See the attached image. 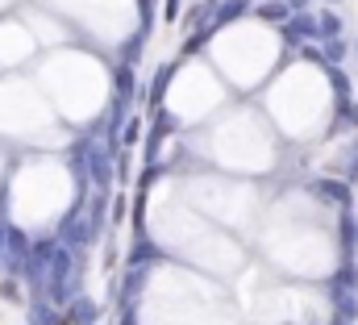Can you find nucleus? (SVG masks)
I'll use <instances>...</instances> for the list:
<instances>
[{
    "label": "nucleus",
    "mask_w": 358,
    "mask_h": 325,
    "mask_svg": "<svg viewBox=\"0 0 358 325\" xmlns=\"http://www.w3.org/2000/svg\"><path fill=\"white\" fill-rule=\"evenodd\" d=\"M279 38H284V46H300V33L292 25H279Z\"/></svg>",
    "instance_id": "4be33fe9"
},
{
    "label": "nucleus",
    "mask_w": 358,
    "mask_h": 325,
    "mask_svg": "<svg viewBox=\"0 0 358 325\" xmlns=\"http://www.w3.org/2000/svg\"><path fill=\"white\" fill-rule=\"evenodd\" d=\"M113 154H117V146H108V142H92V163H88V175H92V184L100 188V192H108L113 188Z\"/></svg>",
    "instance_id": "20e7f679"
},
{
    "label": "nucleus",
    "mask_w": 358,
    "mask_h": 325,
    "mask_svg": "<svg viewBox=\"0 0 358 325\" xmlns=\"http://www.w3.org/2000/svg\"><path fill=\"white\" fill-rule=\"evenodd\" d=\"M17 292H21L17 280H4V284H0V296H4V301H17Z\"/></svg>",
    "instance_id": "b1692460"
},
{
    "label": "nucleus",
    "mask_w": 358,
    "mask_h": 325,
    "mask_svg": "<svg viewBox=\"0 0 358 325\" xmlns=\"http://www.w3.org/2000/svg\"><path fill=\"white\" fill-rule=\"evenodd\" d=\"M329 84H334V92H338V96H346V100H350V79H346V71L329 67Z\"/></svg>",
    "instance_id": "a211bd4d"
},
{
    "label": "nucleus",
    "mask_w": 358,
    "mask_h": 325,
    "mask_svg": "<svg viewBox=\"0 0 358 325\" xmlns=\"http://www.w3.org/2000/svg\"><path fill=\"white\" fill-rule=\"evenodd\" d=\"M288 25H292V29L300 33V42H304V38H309V42H317V38H321V21H317L313 13H296V17H292Z\"/></svg>",
    "instance_id": "9b49d317"
},
{
    "label": "nucleus",
    "mask_w": 358,
    "mask_h": 325,
    "mask_svg": "<svg viewBox=\"0 0 358 325\" xmlns=\"http://www.w3.org/2000/svg\"><path fill=\"white\" fill-rule=\"evenodd\" d=\"M29 255H33V242H29V234H25L21 225H8V242H4V259H8V267L25 276V267H29Z\"/></svg>",
    "instance_id": "39448f33"
},
{
    "label": "nucleus",
    "mask_w": 358,
    "mask_h": 325,
    "mask_svg": "<svg viewBox=\"0 0 358 325\" xmlns=\"http://www.w3.org/2000/svg\"><path fill=\"white\" fill-rule=\"evenodd\" d=\"M346 46H350L346 38H329V42L321 46V50H325V63H329V67H338V63H346Z\"/></svg>",
    "instance_id": "4468645a"
},
{
    "label": "nucleus",
    "mask_w": 358,
    "mask_h": 325,
    "mask_svg": "<svg viewBox=\"0 0 358 325\" xmlns=\"http://www.w3.org/2000/svg\"><path fill=\"white\" fill-rule=\"evenodd\" d=\"M346 117H350V125H358V104H350V113H346Z\"/></svg>",
    "instance_id": "cd10ccee"
},
{
    "label": "nucleus",
    "mask_w": 358,
    "mask_h": 325,
    "mask_svg": "<svg viewBox=\"0 0 358 325\" xmlns=\"http://www.w3.org/2000/svg\"><path fill=\"white\" fill-rule=\"evenodd\" d=\"M334 325H355L350 317H342V313H334Z\"/></svg>",
    "instance_id": "c85d7f7f"
},
{
    "label": "nucleus",
    "mask_w": 358,
    "mask_h": 325,
    "mask_svg": "<svg viewBox=\"0 0 358 325\" xmlns=\"http://www.w3.org/2000/svg\"><path fill=\"white\" fill-rule=\"evenodd\" d=\"M138 54H142V33H138V38H129V46H125V63L133 67V63H138Z\"/></svg>",
    "instance_id": "412c9836"
},
{
    "label": "nucleus",
    "mask_w": 358,
    "mask_h": 325,
    "mask_svg": "<svg viewBox=\"0 0 358 325\" xmlns=\"http://www.w3.org/2000/svg\"><path fill=\"white\" fill-rule=\"evenodd\" d=\"M121 142H125V146H138V121H129V125H125V134H121Z\"/></svg>",
    "instance_id": "5701e85b"
},
{
    "label": "nucleus",
    "mask_w": 358,
    "mask_h": 325,
    "mask_svg": "<svg viewBox=\"0 0 358 325\" xmlns=\"http://www.w3.org/2000/svg\"><path fill=\"white\" fill-rule=\"evenodd\" d=\"M338 246H342L346 263H355V251H358V217L355 213H342V221H338Z\"/></svg>",
    "instance_id": "423d86ee"
},
{
    "label": "nucleus",
    "mask_w": 358,
    "mask_h": 325,
    "mask_svg": "<svg viewBox=\"0 0 358 325\" xmlns=\"http://www.w3.org/2000/svg\"><path fill=\"white\" fill-rule=\"evenodd\" d=\"M113 84H117V96H121V100H129V96H133V88H138V84H133V67H129V63H121V67L113 71Z\"/></svg>",
    "instance_id": "f8f14e48"
},
{
    "label": "nucleus",
    "mask_w": 358,
    "mask_h": 325,
    "mask_svg": "<svg viewBox=\"0 0 358 325\" xmlns=\"http://www.w3.org/2000/svg\"><path fill=\"white\" fill-rule=\"evenodd\" d=\"M254 13H259L263 21H271V25H288V21L296 17L288 0H263V4H254Z\"/></svg>",
    "instance_id": "0eeeda50"
},
{
    "label": "nucleus",
    "mask_w": 358,
    "mask_h": 325,
    "mask_svg": "<svg viewBox=\"0 0 358 325\" xmlns=\"http://www.w3.org/2000/svg\"><path fill=\"white\" fill-rule=\"evenodd\" d=\"M104 209H108V192H96V200L88 205V221H92L96 234H100V225H104Z\"/></svg>",
    "instance_id": "2eb2a0df"
},
{
    "label": "nucleus",
    "mask_w": 358,
    "mask_h": 325,
    "mask_svg": "<svg viewBox=\"0 0 358 325\" xmlns=\"http://www.w3.org/2000/svg\"><path fill=\"white\" fill-rule=\"evenodd\" d=\"M171 75H175V67H171V63H167V67H158V75H154V92H150V100H154V104H158V96L167 92V84H171Z\"/></svg>",
    "instance_id": "f3484780"
},
{
    "label": "nucleus",
    "mask_w": 358,
    "mask_h": 325,
    "mask_svg": "<svg viewBox=\"0 0 358 325\" xmlns=\"http://www.w3.org/2000/svg\"><path fill=\"white\" fill-rule=\"evenodd\" d=\"M304 58H309V63H325V50H317V46H304Z\"/></svg>",
    "instance_id": "a878e982"
},
{
    "label": "nucleus",
    "mask_w": 358,
    "mask_h": 325,
    "mask_svg": "<svg viewBox=\"0 0 358 325\" xmlns=\"http://www.w3.org/2000/svg\"><path fill=\"white\" fill-rule=\"evenodd\" d=\"M309 192H313L317 200H325V205L342 209V213H355V192H350V180L321 175V180H313V184H309Z\"/></svg>",
    "instance_id": "7ed1b4c3"
},
{
    "label": "nucleus",
    "mask_w": 358,
    "mask_h": 325,
    "mask_svg": "<svg viewBox=\"0 0 358 325\" xmlns=\"http://www.w3.org/2000/svg\"><path fill=\"white\" fill-rule=\"evenodd\" d=\"M292 4V13H309V0H288Z\"/></svg>",
    "instance_id": "bb28decb"
},
{
    "label": "nucleus",
    "mask_w": 358,
    "mask_h": 325,
    "mask_svg": "<svg viewBox=\"0 0 358 325\" xmlns=\"http://www.w3.org/2000/svg\"><path fill=\"white\" fill-rule=\"evenodd\" d=\"M158 175H163V167H158V163H150V167H146V171H142V175H138V188H142V192H146V188H150V184H154V180H158Z\"/></svg>",
    "instance_id": "aec40b11"
},
{
    "label": "nucleus",
    "mask_w": 358,
    "mask_h": 325,
    "mask_svg": "<svg viewBox=\"0 0 358 325\" xmlns=\"http://www.w3.org/2000/svg\"><path fill=\"white\" fill-rule=\"evenodd\" d=\"M92 238H96V230H92V221H88V209H71V213L63 217V225H58V242L79 255L83 246H92Z\"/></svg>",
    "instance_id": "f03ea898"
},
{
    "label": "nucleus",
    "mask_w": 358,
    "mask_h": 325,
    "mask_svg": "<svg viewBox=\"0 0 358 325\" xmlns=\"http://www.w3.org/2000/svg\"><path fill=\"white\" fill-rule=\"evenodd\" d=\"M100 317V305L96 301H88V296H75L71 301V325H96Z\"/></svg>",
    "instance_id": "6e6552de"
},
{
    "label": "nucleus",
    "mask_w": 358,
    "mask_h": 325,
    "mask_svg": "<svg viewBox=\"0 0 358 325\" xmlns=\"http://www.w3.org/2000/svg\"><path fill=\"white\" fill-rule=\"evenodd\" d=\"M358 288V263H342L334 276V292H355Z\"/></svg>",
    "instance_id": "ddd939ff"
},
{
    "label": "nucleus",
    "mask_w": 358,
    "mask_h": 325,
    "mask_svg": "<svg viewBox=\"0 0 358 325\" xmlns=\"http://www.w3.org/2000/svg\"><path fill=\"white\" fill-rule=\"evenodd\" d=\"M317 21H321V42H329V38H342V17H338V13H321Z\"/></svg>",
    "instance_id": "dca6fc26"
},
{
    "label": "nucleus",
    "mask_w": 358,
    "mask_h": 325,
    "mask_svg": "<svg viewBox=\"0 0 358 325\" xmlns=\"http://www.w3.org/2000/svg\"><path fill=\"white\" fill-rule=\"evenodd\" d=\"M355 58H358V42H355Z\"/></svg>",
    "instance_id": "c756f323"
},
{
    "label": "nucleus",
    "mask_w": 358,
    "mask_h": 325,
    "mask_svg": "<svg viewBox=\"0 0 358 325\" xmlns=\"http://www.w3.org/2000/svg\"><path fill=\"white\" fill-rule=\"evenodd\" d=\"M246 13H254V4H250V0H221V8H217V25L242 21Z\"/></svg>",
    "instance_id": "9d476101"
},
{
    "label": "nucleus",
    "mask_w": 358,
    "mask_h": 325,
    "mask_svg": "<svg viewBox=\"0 0 358 325\" xmlns=\"http://www.w3.org/2000/svg\"><path fill=\"white\" fill-rule=\"evenodd\" d=\"M179 8H184L179 0H167V4H163V17H167V21H175V17H179Z\"/></svg>",
    "instance_id": "393cba45"
},
{
    "label": "nucleus",
    "mask_w": 358,
    "mask_h": 325,
    "mask_svg": "<svg viewBox=\"0 0 358 325\" xmlns=\"http://www.w3.org/2000/svg\"><path fill=\"white\" fill-rule=\"evenodd\" d=\"M71 280H75V251H58L50 271H46V292L50 301H71Z\"/></svg>",
    "instance_id": "f257e3e1"
},
{
    "label": "nucleus",
    "mask_w": 358,
    "mask_h": 325,
    "mask_svg": "<svg viewBox=\"0 0 358 325\" xmlns=\"http://www.w3.org/2000/svg\"><path fill=\"white\" fill-rule=\"evenodd\" d=\"M154 259H158V246H154V242L142 234V238L133 242V251H129V267H150Z\"/></svg>",
    "instance_id": "1a4fd4ad"
},
{
    "label": "nucleus",
    "mask_w": 358,
    "mask_h": 325,
    "mask_svg": "<svg viewBox=\"0 0 358 325\" xmlns=\"http://www.w3.org/2000/svg\"><path fill=\"white\" fill-rule=\"evenodd\" d=\"M346 180H358V142L346 146Z\"/></svg>",
    "instance_id": "6ab92c4d"
}]
</instances>
